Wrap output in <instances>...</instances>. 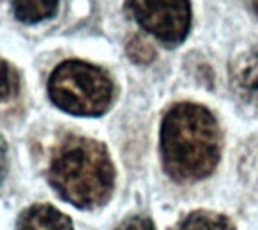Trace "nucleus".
Here are the masks:
<instances>
[{
  "label": "nucleus",
  "instance_id": "obj_1",
  "mask_svg": "<svg viewBox=\"0 0 258 230\" xmlns=\"http://www.w3.org/2000/svg\"><path fill=\"white\" fill-rule=\"evenodd\" d=\"M221 156V131L202 104L179 103L161 124V159L166 174L179 183L209 177Z\"/></svg>",
  "mask_w": 258,
  "mask_h": 230
},
{
  "label": "nucleus",
  "instance_id": "obj_2",
  "mask_svg": "<svg viewBox=\"0 0 258 230\" xmlns=\"http://www.w3.org/2000/svg\"><path fill=\"white\" fill-rule=\"evenodd\" d=\"M48 181L62 200L80 209H97L113 193L115 168L101 142L69 135L55 147Z\"/></svg>",
  "mask_w": 258,
  "mask_h": 230
},
{
  "label": "nucleus",
  "instance_id": "obj_3",
  "mask_svg": "<svg viewBox=\"0 0 258 230\" xmlns=\"http://www.w3.org/2000/svg\"><path fill=\"white\" fill-rule=\"evenodd\" d=\"M48 94L55 106L80 117L103 115L113 101V82L96 66L66 61L48 80Z\"/></svg>",
  "mask_w": 258,
  "mask_h": 230
},
{
  "label": "nucleus",
  "instance_id": "obj_4",
  "mask_svg": "<svg viewBox=\"0 0 258 230\" xmlns=\"http://www.w3.org/2000/svg\"><path fill=\"white\" fill-rule=\"evenodd\" d=\"M125 8L142 29L165 46H177L189 34V0H125Z\"/></svg>",
  "mask_w": 258,
  "mask_h": 230
},
{
  "label": "nucleus",
  "instance_id": "obj_5",
  "mask_svg": "<svg viewBox=\"0 0 258 230\" xmlns=\"http://www.w3.org/2000/svg\"><path fill=\"white\" fill-rule=\"evenodd\" d=\"M230 83L240 99L258 106V48L244 51L230 64Z\"/></svg>",
  "mask_w": 258,
  "mask_h": 230
},
{
  "label": "nucleus",
  "instance_id": "obj_6",
  "mask_svg": "<svg viewBox=\"0 0 258 230\" xmlns=\"http://www.w3.org/2000/svg\"><path fill=\"white\" fill-rule=\"evenodd\" d=\"M16 230H73V223L53 205L34 204L20 214Z\"/></svg>",
  "mask_w": 258,
  "mask_h": 230
},
{
  "label": "nucleus",
  "instance_id": "obj_7",
  "mask_svg": "<svg viewBox=\"0 0 258 230\" xmlns=\"http://www.w3.org/2000/svg\"><path fill=\"white\" fill-rule=\"evenodd\" d=\"M58 0H15V16L23 23H39L57 13Z\"/></svg>",
  "mask_w": 258,
  "mask_h": 230
},
{
  "label": "nucleus",
  "instance_id": "obj_8",
  "mask_svg": "<svg viewBox=\"0 0 258 230\" xmlns=\"http://www.w3.org/2000/svg\"><path fill=\"white\" fill-rule=\"evenodd\" d=\"M173 230H235L226 216L211 211H195L187 214Z\"/></svg>",
  "mask_w": 258,
  "mask_h": 230
},
{
  "label": "nucleus",
  "instance_id": "obj_9",
  "mask_svg": "<svg viewBox=\"0 0 258 230\" xmlns=\"http://www.w3.org/2000/svg\"><path fill=\"white\" fill-rule=\"evenodd\" d=\"M20 90V76L9 62L0 59V103L13 99Z\"/></svg>",
  "mask_w": 258,
  "mask_h": 230
},
{
  "label": "nucleus",
  "instance_id": "obj_10",
  "mask_svg": "<svg viewBox=\"0 0 258 230\" xmlns=\"http://www.w3.org/2000/svg\"><path fill=\"white\" fill-rule=\"evenodd\" d=\"M127 55H129V59H131L133 62H137V64H149V62L154 61L156 51L151 43H147L145 39H142V37L137 36L129 41Z\"/></svg>",
  "mask_w": 258,
  "mask_h": 230
},
{
  "label": "nucleus",
  "instance_id": "obj_11",
  "mask_svg": "<svg viewBox=\"0 0 258 230\" xmlns=\"http://www.w3.org/2000/svg\"><path fill=\"white\" fill-rule=\"evenodd\" d=\"M117 230H156L154 223L147 216H131V218L124 219Z\"/></svg>",
  "mask_w": 258,
  "mask_h": 230
},
{
  "label": "nucleus",
  "instance_id": "obj_12",
  "mask_svg": "<svg viewBox=\"0 0 258 230\" xmlns=\"http://www.w3.org/2000/svg\"><path fill=\"white\" fill-rule=\"evenodd\" d=\"M6 176H8V144L0 135V186L4 183Z\"/></svg>",
  "mask_w": 258,
  "mask_h": 230
},
{
  "label": "nucleus",
  "instance_id": "obj_13",
  "mask_svg": "<svg viewBox=\"0 0 258 230\" xmlns=\"http://www.w3.org/2000/svg\"><path fill=\"white\" fill-rule=\"evenodd\" d=\"M253 9H254V13L258 15V0H253Z\"/></svg>",
  "mask_w": 258,
  "mask_h": 230
}]
</instances>
